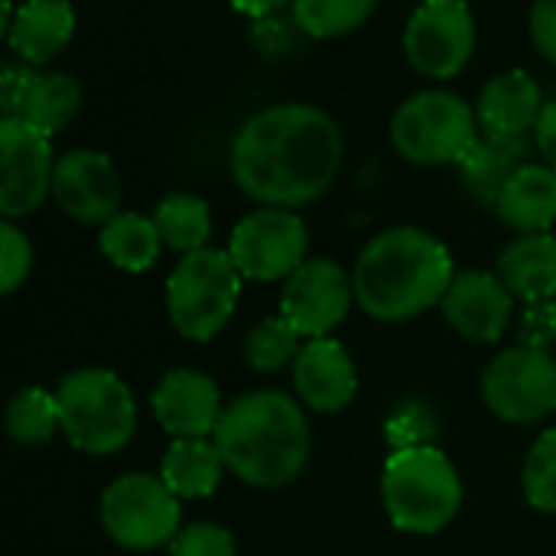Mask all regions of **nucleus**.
<instances>
[{"instance_id": "2eb2a0df", "label": "nucleus", "mask_w": 556, "mask_h": 556, "mask_svg": "<svg viewBox=\"0 0 556 556\" xmlns=\"http://www.w3.org/2000/svg\"><path fill=\"white\" fill-rule=\"evenodd\" d=\"M150 407L173 440H208L225 414L218 384L192 368L166 371L150 394Z\"/></svg>"}, {"instance_id": "423d86ee", "label": "nucleus", "mask_w": 556, "mask_h": 556, "mask_svg": "<svg viewBox=\"0 0 556 556\" xmlns=\"http://www.w3.org/2000/svg\"><path fill=\"white\" fill-rule=\"evenodd\" d=\"M241 270L228 251L202 248L182 254L166 277V313L189 342H212L238 309Z\"/></svg>"}, {"instance_id": "cd10ccee", "label": "nucleus", "mask_w": 556, "mask_h": 556, "mask_svg": "<svg viewBox=\"0 0 556 556\" xmlns=\"http://www.w3.org/2000/svg\"><path fill=\"white\" fill-rule=\"evenodd\" d=\"M375 7L378 0H290L296 29L313 39H332L358 29L375 13Z\"/></svg>"}, {"instance_id": "2f4dec72", "label": "nucleus", "mask_w": 556, "mask_h": 556, "mask_svg": "<svg viewBox=\"0 0 556 556\" xmlns=\"http://www.w3.org/2000/svg\"><path fill=\"white\" fill-rule=\"evenodd\" d=\"M169 556H238V544L228 528L212 521H195L173 538Z\"/></svg>"}, {"instance_id": "f8f14e48", "label": "nucleus", "mask_w": 556, "mask_h": 556, "mask_svg": "<svg viewBox=\"0 0 556 556\" xmlns=\"http://www.w3.org/2000/svg\"><path fill=\"white\" fill-rule=\"evenodd\" d=\"M52 137L20 117H0V212L7 222L33 215L52 192Z\"/></svg>"}, {"instance_id": "20e7f679", "label": "nucleus", "mask_w": 556, "mask_h": 556, "mask_svg": "<svg viewBox=\"0 0 556 556\" xmlns=\"http://www.w3.org/2000/svg\"><path fill=\"white\" fill-rule=\"evenodd\" d=\"M381 502L404 534H440L463 505V479L437 446L394 450L381 472Z\"/></svg>"}, {"instance_id": "393cba45", "label": "nucleus", "mask_w": 556, "mask_h": 556, "mask_svg": "<svg viewBox=\"0 0 556 556\" xmlns=\"http://www.w3.org/2000/svg\"><path fill=\"white\" fill-rule=\"evenodd\" d=\"M98 248L114 267L140 274L156 264L163 238H160V228L153 218H147L140 212H117L111 222L101 225Z\"/></svg>"}, {"instance_id": "412c9836", "label": "nucleus", "mask_w": 556, "mask_h": 556, "mask_svg": "<svg viewBox=\"0 0 556 556\" xmlns=\"http://www.w3.org/2000/svg\"><path fill=\"white\" fill-rule=\"evenodd\" d=\"M502 283L525 303H547L556 296V235L538 231L511 241L498 257Z\"/></svg>"}, {"instance_id": "dca6fc26", "label": "nucleus", "mask_w": 556, "mask_h": 556, "mask_svg": "<svg viewBox=\"0 0 556 556\" xmlns=\"http://www.w3.org/2000/svg\"><path fill=\"white\" fill-rule=\"evenodd\" d=\"M515 293L489 270H463L443 296L446 323L469 342H498L515 316Z\"/></svg>"}, {"instance_id": "bb28decb", "label": "nucleus", "mask_w": 556, "mask_h": 556, "mask_svg": "<svg viewBox=\"0 0 556 556\" xmlns=\"http://www.w3.org/2000/svg\"><path fill=\"white\" fill-rule=\"evenodd\" d=\"M59 427V401L42 388H20L7 404V433L20 446H42Z\"/></svg>"}, {"instance_id": "1a4fd4ad", "label": "nucleus", "mask_w": 556, "mask_h": 556, "mask_svg": "<svg viewBox=\"0 0 556 556\" xmlns=\"http://www.w3.org/2000/svg\"><path fill=\"white\" fill-rule=\"evenodd\" d=\"M482 401L505 424H538L556 410V358L547 349L511 345L482 371Z\"/></svg>"}, {"instance_id": "4be33fe9", "label": "nucleus", "mask_w": 556, "mask_h": 556, "mask_svg": "<svg viewBox=\"0 0 556 556\" xmlns=\"http://www.w3.org/2000/svg\"><path fill=\"white\" fill-rule=\"evenodd\" d=\"M525 153H528V137L479 134V140L459 163V179L466 192L479 205L495 208L505 182L515 176L518 166H525Z\"/></svg>"}, {"instance_id": "4c0bfd02", "label": "nucleus", "mask_w": 556, "mask_h": 556, "mask_svg": "<svg viewBox=\"0 0 556 556\" xmlns=\"http://www.w3.org/2000/svg\"><path fill=\"white\" fill-rule=\"evenodd\" d=\"M424 3H433V0H424Z\"/></svg>"}, {"instance_id": "0eeeda50", "label": "nucleus", "mask_w": 556, "mask_h": 556, "mask_svg": "<svg viewBox=\"0 0 556 556\" xmlns=\"http://www.w3.org/2000/svg\"><path fill=\"white\" fill-rule=\"evenodd\" d=\"M476 140V108H469V101L443 88L410 94L391 117L394 150L417 166H459Z\"/></svg>"}, {"instance_id": "72a5a7b5", "label": "nucleus", "mask_w": 556, "mask_h": 556, "mask_svg": "<svg viewBox=\"0 0 556 556\" xmlns=\"http://www.w3.org/2000/svg\"><path fill=\"white\" fill-rule=\"evenodd\" d=\"M556 342V303H528L521 326H518V345L551 349Z\"/></svg>"}, {"instance_id": "39448f33", "label": "nucleus", "mask_w": 556, "mask_h": 556, "mask_svg": "<svg viewBox=\"0 0 556 556\" xmlns=\"http://www.w3.org/2000/svg\"><path fill=\"white\" fill-rule=\"evenodd\" d=\"M59 427L65 440L88 456L121 453L137 430L130 384L111 368H78L55 388Z\"/></svg>"}, {"instance_id": "e433bc0d", "label": "nucleus", "mask_w": 556, "mask_h": 556, "mask_svg": "<svg viewBox=\"0 0 556 556\" xmlns=\"http://www.w3.org/2000/svg\"><path fill=\"white\" fill-rule=\"evenodd\" d=\"M238 13L254 16V20H267L270 13H277L280 7H287V0H228Z\"/></svg>"}, {"instance_id": "5701e85b", "label": "nucleus", "mask_w": 556, "mask_h": 556, "mask_svg": "<svg viewBox=\"0 0 556 556\" xmlns=\"http://www.w3.org/2000/svg\"><path fill=\"white\" fill-rule=\"evenodd\" d=\"M81 111V85L65 72H33L26 75V88L13 117L26 121L46 137L62 134Z\"/></svg>"}, {"instance_id": "7ed1b4c3", "label": "nucleus", "mask_w": 556, "mask_h": 556, "mask_svg": "<svg viewBox=\"0 0 556 556\" xmlns=\"http://www.w3.org/2000/svg\"><path fill=\"white\" fill-rule=\"evenodd\" d=\"M212 440L228 472L254 489H283L296 482L313 450L303 407L274 388H257L225 404Z\"/></svg>"}, {"instance_id": "6e6552de", "label": "nucleus", "mask_w": 556, "mask_h": 556, "mask_svg": "<svg viewBox=\"0 0 556 556\" xmlns=\"http://www.w3.org/2000/svg\"><path fill=\"white\" fill-rule=\"evenodd\" d=\"M101 528L124 551H156L182 531V505L163 479L127 472L101 492Z\"/></svg>"}, {"instance_id": "7c9ffc66", "label": "nucleus", "mask_w": 556, "mask_h": 556, "mask_svg": "<svg viewBox=\"0 0 556 556\" xmlns=\"http://www.w3.org/2000/svg\"><path fill=\"white\" fill-rule=\"evenodd\" d=\"M437 437V417L427 404L410 401L404 407H397L388 424H384V440L394 450H414V446H430V440Z\"/></svg>"}, {"instance_id": "f03ea898", "label": "nucleus", "mask_w": 556, "mask_h": 556, "mask_svg": "<svg viewBox=\"0 0 556 556\" xmlns=\"http://www.w3.org/2000/svg\"><path fill=\"white\" fill-rule=\"evenodd\" d=\"M450 248L414 225L375 235L355 261V303L378 323H407L443 303L453 283Z\"/></svg>"}, {"instance_id": "b1692460", "label": "nucleus", "mask_w": 556, "mask_h": 556, "mask_svg": "<svg viewBox=\"0 0 556 556\" xmlns=\"http://www.w3.org/2000/svg\"><path fill=\"white\" fill-rule=\"evenodd\" d=\"M225 472L228 466L215 440H173L160 463V479L179 502L215 495Z\"/></svg>"}, {"instance_id": "c85d7f7f", "label": "nucleus", "mask_w": 556, "mask_h": 556, "mask_svg": "<svg viewBox=\"0 0 556 556\" xmlns=\"http://www.w3.org/2000/svg\"><path fill=\"white\" fill-rule=\"evenodd\" d=\"M303 336L283 319V316H267L257 326H251V332L244 336V362L254 371H280L287 365L296 362L303 342Z\"/></svg>"}, {"instance_id": "f704fd0d", "label": "nucleus", "mask_w": 556, "mask_h": 556, "mask_svg": "<svg viewBox=\"0 0 556 556\" xmlns=\"http://www.w3.org/2000/svg\"><path fill=\"white\" fill-rule=\"evenodd\" d=\"M531 39L538 52L556 65V0H534L531 7Z\"/></svg>"}, {"instance_id": "c9c22d12", "label": "nucleus", "mask_w": 556, "mask_h": 556, "mask_svg": "<svg viewBox=\"0 0 556 556\" xmlns=\"http://www.w3.org/2000/svg\"><path fill=\"white\" fill-rule=\"evenodd\" d=\"M534 143H538L544 163L556 173V101H547V108L534 127Z\"/></svg>"}, {"instance_id": "f257e3e1", "label": "nucleus", "mask_w": 556, "mask_h": 556, "mask_svg": "<svg viewBox=\"0 0 556 556\" xmlns=\"http://www.w3.org/2000/svg\"><path fill=\"white\" fill-rule=\"evenodd\" d=\"M345 156L336 117L316 104H270L251 114L231 140L238 189L270 208H303L323 199Z\"/></svg>"}, {"instance_id": "ddd939ff", "label": "nucleus", "mask_w": 556, "mask_h": 556, "mask_svg": "<svg viewBox=\"0 0 556 556\" xmlns=\"http://www.w3.org/2000/svg\"><path fill=\"white\" fill-rule=\"evenodd\" d=\"M355 283L332 257H306L283 283L280 316L303 339H326L352 309Z\"/></svg>"}, {"instance_id": "a878e982", "label": "nucleus", "mask_w": 556, "mask_h": 556, "mask_svg": "<svg viewBox=\"0 0 556 556\" xmlns=\"http://www.w3.org/2000/svg\"><path fill=\"white\" fill-rule=\"evenodd\" d=\"M153 222L160 228V238L166 248L179 251V254H192L208 248L212 238V212L208 202L189 192H169L160 199Z\"/></svg>"}, {"instance_id": "9b49d317", "label": "nucleus", "mask_w": 556, "mask_h": 556, "mask_svg": "<svg viewBox=\"0 0 556 556\" xmlns=\"http://www.w3.org/2000/svg\"><path fill=\"white\" fill-rule=\"evenodd\" d=\"M476 52V20L466 0L420 3L404 26V55L437 81L456 78Z\"/></svg>"}, {"instance_id": "f3484780", "label": "nucleus", "mask_w": 556, "mask_h": 556, "mask_svg": "<svg viewBox=\"0 0 556 556\" xmlns=\"http://www.w3.org/2000/svg\"><path fill=\"white\" fill-rule=\"evenodd\" d=\"M293 388L296 397L316 414H339L358 394L355 362L345 345L332 336L306 339L293 362Z\"/></svg>"}, {"instance_id": "6ab92c4d", "label": "nucleus", "mask_w": 556, "mask_h": 556, "mask_svg": "<svg viewBox=\"0 0 556 556\" xmlns=\"http://www.w3.org/2000/svg\"><path fill=\"white\" fill-rule=\"evenodd\" d=\"M75 36V10L68 0H23L7 26V46L23 65L52 62Z\"/></svg>"}, {"instance_id": "a211bd4d", "label": "nucleus", "mask_w": 556, "mask_h": 556, "mask_svg": "<svg viewBox=\"0 0 556 556\" xmlns=\"http://www.w3.org/2000/svg\"><path fill=\"white\" fill-rule=\"evenodd\" d=\"M547 101L534 75L525 68H508L489 78L476 101V117L485 134L502 137H528L534 134Z\"/></svg>"}, {"instance_id": "473e14b6", "label": "nucleus", "mask_w": 556, "mask_h": 556, "mask_svg": "<svg viewBox=\"0 0 556 556\" xmlns=\"http://www.w3.org/2000/svg\"><path fill=\"white\" fill-rule=\"evenodd\" d=\"M33 270V244L29 238L3 218L0 225V293L10 296Z\"/></svg>"}, {"instance_id": "9d476101", "label": "nucleus", "mask_w": 556, "mask_h": 556, "mask_svg": "<svg viewBox=\"0 0 556 556\" xmlns=\"http://www.w3.org/2000/svg\"><path fill=\"white\" fill-rule=\"evenodd\" d=\"M306 251L309 231L293 208L264 205L244 215L228 238V254L235 267L241 270L244 280L257 283L287 280L306 261Z\"/></svg>"}, {"instance_id": "c756f323", "label": "nucleus", "mask_w": 556, "mask_h": 556, "mask_svg": "<svg viewBox=\"0 0 556 556\" xmlns=\"http://www.w3.org/2000/svg\"><path fill=\"white\" fill-rule=\"evenodd\" d=\"M521 489L534 511L556 515V427L544 430L528 450L521 469Z\"/></svg>"}, {"instance_id": "4468645a", "label": "nucleus", "mask_w": 556, "mask_h": 556, "mask_svg": "<svg viewBox=\"0 0 556 556\" xmlns=\"http://www.w3.org/2000/svg\"><path fill=\"white\" fill-rule=\"evenodd\" d=\"M52 199L72 222L101 228L121 205L117 166L101 150H68L55 160Z\"/></svg>"}, {"instance_id": "aec40b11", "label": "nucleus", "mask_w": 556, "mask_h": 556, "mask_svg": "<svg viewBox=\"0 0 556 556\" xmlns=\"http://www.w3.org/2000/svg\"><path fill=\"white\" fill-rule=\"evenodd\" d=\"M498 218L521 231V235H538L551 231L556 222V173L547 163H525L515 169V176L505 182L498 202H495Z\"/></svg>"}]
</instances>
